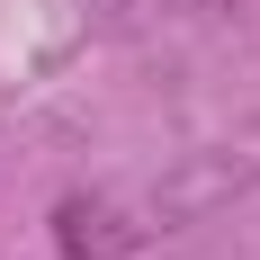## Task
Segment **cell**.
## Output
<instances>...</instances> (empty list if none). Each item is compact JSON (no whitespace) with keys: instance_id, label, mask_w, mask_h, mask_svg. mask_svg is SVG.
Returning a JSON list of instances; mask_svg holds the SVG:
<instances>
[{"instance_id":"obj_1","label":"cell","mask_w":260,"mask_h":260,"mask_svg":"<svg viewBox=\"0 0 260 260\" xmlns=\"http://www.w3.org/2000/svg\"><path fill=\"white\" fill-rule=\"evenodd\" d=\"M54 234H63L72 260H108V251H126V242H144V224H126L108 198H63V224Z\"/></svg>"}]
</instances>
